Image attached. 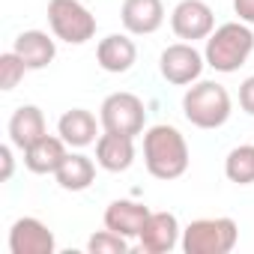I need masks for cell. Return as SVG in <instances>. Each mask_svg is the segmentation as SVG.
Here are the masks:
<instances>
[{
    "mask_svg": "<svg viewBox=\"0 0 254 254\" xmlns=\"http://www.w3.org/2000/svg\"><path fill=\"white\" fill-rule=\"evenodd\" d=\"M144 165L156 180H180L189 171V144L180 129L168 123L144 132Z\"/></svg>",
    "mask_w": 254,
    "mask_h": 254,
    "instance_id": "cell-1",
    "label": "cell"
},
{
    "mask_svg": "<svg viewBox=\"0 0 254 254\" xmlns=\"http://www.w3.org/2000/svg\"><path fill=\"white\" fill-rule=\"evenodd\" d=\"M251 51H254V33L248 30V24L245 21H227L209 33L203 57H206V66L230 75L239 66H245Z\"/></svg>",
    "mask_w": 254,
    "mask_h": 254,
    "instance_id": "cell-2",
    "label": "cell"
},
{
    "mask_svg": "<svg viewBox=\"0 0 254 254\" xmlns=\"http://www.w3.org/2000/svg\"><path fill=\"white\" fill-rule=\"evenodd\" d=\"M230 93L215 81H194L183 96V114L197 129H218L230 120Z\"/></svg>",
    "mask_w": 254,
    "mask_h": 254,
    "instance_id": "cell-3",
    "label": "cell"
},
{
    "mask_svg": "<svg viewBox=\"0 0 254 254\" xmlns=\"http://www.w3.org/2000/svg\"><path fill=\"white\" fill-rule=\"evenodd\" d=\"M239 227L233 218H197L183 230V251L186 254H230L236 248Z\"/></svg>",
    "mask_w": 254,
    "mask_h": 254,
    "instance_id": "cell-4",
    "label": "cell"
},
{
    "mask_svg": "<svg viewBox=\"0 0 254 254\" xmlns=\"http://www.w3.org/2000/svg\"><path fill=\"white\" fill-rule=\"evenodd\" d=\"M51 33L69 45H84L96 36V15L78 0H48Z\"/></svg>",
    "mask_w": 254,
    "mask_h": 254,
    "instance_id": "cell-5",
    "label": "cell"
},
{
    "mask_svg": "<svg viewBox=\"0 0 254 254\" xmlns=\"http://www.w3.org/2000/svg\"><path fill=\"white\" fill-rule=\"evenodd\" d=\"M99 120L105 132H120V135H141L144 123H147V108L135 93H111L102 108H99Z\"/></svg>",
    "mask_w": 254,
    "mask_h": 254,
    "instance_id": "cell-6",
    "label": "cell"
},
{
    "mask_svg": "<svg viewBox=\"0 0 254 254\" xmlns=\"http://www.w3.org/2000/svg\"><path fill=\"white\" fill-rule=\"evenodd\" d=\"M206 66V57L191 45V42H177V45H168L162 51V60H159V69H162V78L168 84H177V87H186V84H194L200 78Z\"/></svg>",
    "mask_w": 254,
    "mask_h": 254,
    "instance_id": "cell-7",
    "label": "cell"
},
{
    "mask_svg": "<svg viewBox=\"0 0 254 254\" xmlns=\"http://www.w3.org/2000/svg\"><path fill=\"white\" fill-rule=\"evenodd\" d=\"M171 27L183 42L209 39V33L215 30V15L203 0H180L171 12Z\"/></svg>",
    "mask_w": 254,
    "mask_h": 254,
    "instance_id": "cell-8",
    "label": "cell"
},
{
    "mask_svg": "<svg viewBox=\"0 0 254 254\" xmlns=\"http://www.w3.org/2000/svg\"><path fill=\"white\" fill-rule=\"evenodd\" d=\"M57 242L48 224H42L33 215H24L9 230V251L12 254H54Z\"/></svg>",
    "mask_w": 254,
    "mask_h": 254,
    "instance_id": "cell-9",
    "label": "cell"
},
{
    "mask_svg": "<svg viewBox=\"0 0 254 254\" xmlns=\"http://www.w3.org/2000/svg\"><path fill=\"white\" fill-rule=\"evenodd\" d=\"M120 21L126 33L150 36L165 24V6H162V0H123Z\"/></svg>",
    "mask_w": 254,
    "mask_h": 254,
    "instance_id": "cell-10",
    "label": "cell"
},
{
    "mask_svg": "<svg viewBox=\"0 0 254 254\" xmlns=\"http://www.w3.org/2000/svg\"><path fill=\"white\" fill-rule=\"evenodd\" d=\"M135 162V138L132 135H120V132H105L96 141V165L102 171L120 174L129 171Z\"/></svg>",
    "mask_w": 254,
    "mask_h": 254,
    "instance_id": "cell-11",
    "label": "cell"
},
{
    "mask_svg": "<svg viewBox=\"0 0 254 254\" xmlns=\"http://www.w3.org/2000/svg\"><path fill=\"white\" fill-rule=\"evenodd\" d=\"M141 248L147 254H168L180 242V221L174 212H150L144 230H141Z\"/></svg>",
    "mask_w": 254,
    "mask_h": 254,
    "instance_id": "cell-12",
    "label": "cell"
},
{
    "mask_svg": "<svg viewBox=\"0 0 254 254\" xmlns=\"http://www.w3.org/2000/svg\"><path fill=\"white\" fill-rule=\"evenodd\" d=\"M147 218H150V209L138 200H114L105 209V227L126 239H138Z\"/></svg>",
    "mask_w": 254,
    "mask_h": 254,
    "instance_id": "cell-13",
    "label": "cell"
},
{
    "mask_svg": "<svg viewBox=\"0 0 254 254\" xmlns=\"http://www.w3.org/2000/svg\"><path fill=\"white\" fill-rule=\"evenodd\" d=\"M96 60H99V66H102L105 72L123 75V72H129V69L135 66L138 48H135V42L126 36V33H111V36H105V39L99 42Z\"/></svg>",
    "mask_w": 254,
    "mask_h": 254,
    "instance_id": "cell-14",
    "label": "cell"
},
{
    "mask_svg": "<svg viewBox=\"0 0 254 254\" xmlns=\"http://www.w3.org/2000/svg\"><path fill=\"white\" fill-rule=\"evenodd\" d=\"M45 135H48V129H45V114L36 105H21L9 117V141H12V147L27 150V147H33Z\"/></svg>",
    "mask_w": 254,
    "mask_h": 254,
    "instance_id": "cell-15",
    "label": "cell"
},
{
    "mask_svg": "<svg viewBox=\"0 0 254 254\" xmlns=\"http://www.w3.org/2000/svg\"><path fill=\"white\" fill-rule=\"evenodd\" d=\"M12 51L27 63V69H45L57 57V45L45 30H24L15 36Z\"/></svg>",
    "mask_w": 254,
    "mask_h": 254,
    "instance_id": "cell-16",
    "label": "cell"
},
{
    "mask_svg": "<svg viewBox=\"0 0 254 254\" xmlns=\"http://www.w3.org/2000/svg\"><path fill=\"white\" fill-rule=\"evenodd\" d=\"M96 132H99L96 117H93L90 111H84V108H72V111H66V114L60 117V123H57V135H60L69 147H78V150L96 144V141H99Z\"/></svg>",
    "mask_w": 254,
    "mask_h": 254,
    "instance_id": "cell-17",
    "label": "cell"
},
{
    "mask_svg": "<svg viewBox=\"0 0 254 254\" xmlns=\"http://www.w3.org/2000/svg\"><path fill=\"white\" fill-rule=\"evenodd\" d=\"M66 147H69V144H66L63 138H51V135L39 138L33 147L24 150V165H27V171H30V174H57V168L63 165V159L69 156Z\"/></svg>",
    "mask_w": 254,
    "mask_h": 254,
    "instance_id": "cell-18",
    "label": "cell"
},
{
    "mask_svg": "<svg viewBox=\"0 0 254 254\" xmlns=\"http://www.w3.org/2000/svg\"><path fill=\"white\" fill-rule=\"evenodd\" d=\"M54 177H57L60 189H66V191H84L96 180V165H93V159H87L81 153H69L63 159V165L57 168Z\"/></svg>",
    "mask_w": 254,
    "mask_h": 254,
    "instance_id": "cell-19",
    "label": "cell"
},
{
    "mask_svg": "<svg viewBox=\"0 0 254 254\" xmlns=\"http://www.w3.org/2000/svg\"><path fill=\"white\" fill-rule=\"evenodd\" d=\"M224 174L236 186H251L254 183V144H242L230 150V156L224 159Z\"/></svg>",
    "mask_w": 254,
    "mask_h": 254,
    "instance_id": "cell-20",
    "label": "cell"
},
{
    "mask_svg": "<svg viewBox=\"0 0 254 254\" xmlns=\"http://www.w3.org/2000/svg\"><path fill=\"white\" fill-rule=\"evenodd\" d=\"M87 251L90 254H126L129 251V239L105 227V230H99L87 239Z\"/></svg>",
    "mask_w": 254,
    "mask_h": 254,
    "instance_id": "cell-21",
    "label": "cell"
},
{
    "mask_svg": "<svg viewBox=\"0 0 254 254\" xmlns=\"http://www.w3.org/2000/svg\"><path fill=\"white\" fill-rule=\"evenodd\" d=\"M24 72H27V63L15 51L0 54V90H15L18 81L24 78Z\"/></svg>",
    "mask_w": 254,
    "mask_h": 254,
    "instance_id": "cell-22",
    "label": "cell"
},
{
    "mask_svg": "<svg viewBox=\"0 0 254 254\" xmlns=\"http://www.w3.org/2000/svg\"><path fill=\"white\" fill-rule=\"evenodd\" d=\"M239 105H242L245 114L254 117V75L242 81V87H239Z\"/></svg>",
    "mask_w": 254,
    "mask_h": 254,
    "instance_id": "cell-23",
    "label": "cell"
},
{
    "mask_svg": "<svg viewBox=\"0 0 254 254\" xmlns=\"http://www.w3.org/2000/svg\"><path fill=\"white\" fill-rule=\"evenodd\" d=\"M233 12L239 15V21L254 24V0H233Z\"/></svg>",
    "mask_w": 254,
    "mask_h": 254,
    "instance_id": "cell-24",
    "label": "cell"
},
{
    "mask_svg": "<svg viewBox=\"0 0 254 254\" xmlns=\"http://www.w3.org/2000/svg\"><path fill=\"white\" fill-rule=\"evenodd\" d=\"M0 162H3V174H0V180H9L12 177V147H0Z\"/></svg>",
    "mask_w": 254,
    "mask_h": 254,
    "instance_id": "cell-25",
    "label": "cell"
}]
</instances>
